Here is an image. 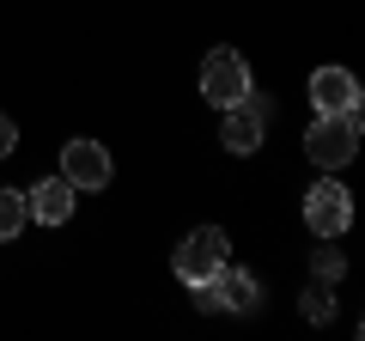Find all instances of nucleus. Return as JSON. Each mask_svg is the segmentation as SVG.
<instances>
[{"label": "nucleus", "mask_w": 365, "mask_h": 341, "mask_svg": "<svg viewBox=\"0 0 365 341\" xmlns=\"http://www.w3.org/2000/svg\"><path fill=\"white\" fill-rule=\"evenodd\" d=\"M329 311H335V299H329V280H317V287L304 292V317H311V323H323Z\"/></svg>", "instance_id": "12"}, {"label": "nucleus", "mask_w": 365, "mask_h": 341, "mask_svg": "<svg viewBox=\"0 0 365 341\" xmlns=\"http://www.w3.org/2000/svg\"><path fill=\"white\" fill-rule=\"evenodd\" d=\"M61 177L79 189V195H91V189L110 183V153L98 141H67L61 146Z\"/></svg>", "instance_id": "7"}, {"label": "nucleus", "mask_w": 365, "mask_h": 341, "mask_svg": "<svg viewBox=\"0 0 365 341\" xmlns=\"http://www.w3.org/2000/svg\"><path fill=\"white\" fill-rule=\"evenodd\" d=\"M304 225H311L317 238H341V232L353 225V195H347L341 183H329V177H323V183L304 195Z\"/></svg>", "instance_id": "5"}, {"label": "nucleus", "mask_w": 365, "mask_h": 341, "mask_svg": "<svg viewBox=\"0 0 365 341\" xmlns=\"http://www.w3.org/2000/svg\"><path fill=\"white\" fill-rule=\"evenodd\" d=\"M304 153H311V165L341 170L353 153H359V110H341V116H317L311 128H304Z\"/></svg>", "instance_id": "1"}, {"label": "nucleus", "mask_w": 365, "mask_h": 341, "mask_svg": "<svg viewBox=\"0 0 365 341\" xmlns=\"http://www.w3.org/2000/svg\"><path fill=\"white\" fill-rule=\"evenodd\" d=\"M256 292H262V287H256L250 268H232V263H225L213 280H201V287H195V305H201V311H256Z\"/></svg>", "instance_id": "4"}, {"label": "nucleus", "mask_w": 365, "mask_h": 341, "mask_svg": "<svg viewBox=\"0 0 365 341\" xmlns=\"http://www.w3.org/2000/svg\"><path fill=\"white\" fill-rule=\"evenodd\" d=\"M311 275H317V280H341V250H335V238H323V250L311 256Z\"/></svg>", "instance_id": "11"}, {"label": "nucleus", "mask_w": 365, "mask_h": 341, "mask_svg": "<svg viewBox=\"0 0 365 341\" xmlns=\"http://www.w3.org/2000/svg\"><path fill=\"white\" fill-rule=\"evenodd\" d=\"M201 98H207L213 110H232L237 98H250V61L237 49H213L207 61H201Z\"/></svg>", "instance_id": "3"}, {"label": "nucleus", "mask_w": 365, "mask_h": 341, "mask_svg": "<svg viewBox=\"0 0 365 341\" xmlns=\"http://www.w3.org/2000/svg\"><path fill=\"white\" fill-rule=\"evenodd\" d=\"M262 134H268V98L250 86V98H237L232 110H225V128H220V141L232 146V153H256L262 146Z\"/></svg>", "instance_id": "6"}, {"label": "nucleus", "mask_w": 365, "mask_h": 341, "mask_svg": "<svg viewBox=\"0 0 365 341\" xmlns=\"http://www.w3.org/2000/svg\"><path fill=\"white\" fill-rule=\"evenodd\" d=\"M311 104H317V116L359 110V79H353L347 67H317V73H311Z\"/></svg>", "instance_id": "8"}, {"label": "nucleus", "mask_w": 365, "mask_h": 341, "mask_svg": "<svg viewBox=\"0 0 365 341\" xmlns=\"http://www.w3.org/2000/svg\"><path fill=\"white\" fill-rule=\"evenodd\" d=\"M225 263H232V250H225V232H220V225H195V232L177 244V256H170V268H177L182 287H201V280H213Z\"/></svg>", "instance_id": "2"}, {"label": "nucleus", "mask_w": 365, "mask_h": 341, "mask_svg": "<svg viewBox=\"0 0 365 341\" xmlns=\"http://www.w3.org/2000/svg\"><path fill=\"white\" fill-rule=\"evenodd\" d=\"M25 220H31L25 195H19V189H0V244H13V238L25 232Z\"/></svg>", "instance_id": "10"}, {"label": "nucleus", "mask_w": 365, "mask_h": 341, "mask_svg": "<svg viewBox=\"0 0 365 341\" xmlns=\"http://www.w3.org/2000/svg\"><path fill=\"white\" fill-rule=\"evenodd\" d=\"M13 146H19V122H13V116H0V158L13 153Z\"/></svg>", "instance_id": "13"}, {"label": "nucleus", "mask_w": 365, "mask_h": 341, "mask_svg": "<svg viewBox=\"0 0 365 341\" xmlns=\"http://www.w3.org/2000/svg\"><path fill=\"white\" fill-rule=\"evenodd\" d=\"M73 195L79 189L67 183V177H43V183L25 195V208H31V220H43V225H67L73 220Z\"/></svg>", "instance_id": "9"}]
</instances>
